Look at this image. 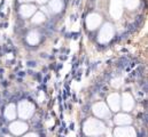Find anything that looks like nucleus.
Wrapping results in <instances>:
<instances>
[{"label": "nucleus", "instance_id": "nucleus-1", "mask_svg": "<svg viewBox=\"0 0 148 137\" xmlns=\"http://www.w3.org/2000/svg\"><path fill=\"white\" fill-rule=\"evenodd\" d=\"M10 129H12L15 134H20V133L27 130V126L23 125V123H14V125L10 126Z\"/></svg>", "mask_w": 148, "mask_h": 137}, {"label": "nucleus", "instance_id": "nucleus-2", "mask_svg": "<svg viewBox=\"0 0 148 137\" xmlns=\"http://www.w3.org/2000/svg\"><path fill=\"white\" fill-rule=\"evenodd\" d=\"M27 137H36V135H29V136H27Z\"/></svg>", "mask_w": 148, "mask_h": 137}, {"label": "nucleus", "instance_id": "nucleus-3", "mask_svg": "<svg viewBox=\"0 0 148 137\" xmlns=\"http://www.w3.org/2000/svg\"><path fill=\"white\" fill-rule=\"evenodd\" d=\"M7 137H8V136H7Z\"/></svg>", "mask_w": 148, "mask_h": 137}]
</instances>
